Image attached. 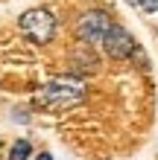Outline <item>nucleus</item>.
Returning <instances> with one entry per match:
<instances>
[{"label": "nucleus", "mask_w": 158, "mask_h": 160, "mask_svg": "<svg viewBox=\"0 0 158 160\" xmlns=\"http://www.w3.org/2000/svg\"><path fill=\"white\" fill-rule=\"evenodd\" d=\"M82 99H85V84L76 76H56L38 90L35 105L50 108V111H64V108L79 105Z\"/></svg>", "instance_id": "obj_1"}, {"label": "nucleus", "mask_w": 158, "mask_h": 160, "mask_svg": "<svg viewBox=\"0 0 158 160\" xmlns=\"http://www.w3.org/2000/svg\"><path fill=\"white\" fill-rule=\"evenodd\" d=\"M18 26H21V32L30 38L32 44H50L56 38V18L50 9H44V6H35V9H26V12L18 18Z\"/></svg>", "instance_id": "obj_2"}, {"label": "nucleus", "mask_w": 158, "mask_h": 160, "mask_svg": "<svg viewBox=\"0 0 158 160\" xmlns=\"http://www.w3.org/2000/svg\"><path fill=\"white\" fill-rule=\"evenodd\" d=\"M111 23L114 21H111V15L106 9H88L76 21V38L82 44H88V47H97V44H103V38L108 35Z\"/></svg>", "instance_id": "obj_3"}, {"label": "nucleus", "mask_w": 158, "mask_h": 160, "mask_svg": "<svg viewBox=\"0 0 158 160\" xmlns=\"http://www.w3.org/2000/svg\"><path fill=\"white\" fill-rule=\"evenodd\" d=\"M103 50L111 61H129L132 58V52L138 50V41H135V35L126 29V26H120V23H111V29L108 35L103 38Z\"/></svg>", "instance_id": "obj_4"}, {"label": "nucleus", "mask_w": 158, "mask_h": 160, "mask_svg": "<svg viewBox=\"0 0 158 160\" xmlns=\"http://www.w3.org/2000/svg\"><path fill=\"white\" fill-rule=\"evenodd\" d=\"M70 73L73 76H91V73H97L100 70V58H97V52H94V47H88V44H82L76 50H70Z\"/></svg>", "instance_id": "obj_5"}, {"label": "nucleus", "mask_w": 158, "mask_h": 160, "mask_svg": "<svg viewBox=\"0 0 158 160\" xmlns=\"http://www.w3.org/2000/svg\"><path fill=\"white\" fill-rule=\"evenodd\" d=\"M30 157H32L30 140H15L12 148H9V160H30Z\"/></svg>", "instance_id": "obj_6"}, {"label": "nucleus", "mask_w": 158, "mask_h": 160, "mask_svg": "<svg viewBox=\"0 0 158 160\" xmlns=\"http://www.w3.org/2000/svg\"><path fill=\"white\" fill-rule=\"evenodd\" d=\"M138 6L144 12H158V0H138Z\"/></svg>", "instance_id": "obj_7"}, {"label": "nucleus", "mask_w": 158, "mask_h": 160, "mask_svg": "<svg viewBox=\"0 0 158 160\" xmlns=\"http://www.w3.org/2000/svg\"><path fill=\"white\" fill-rule=\"evenodd\" d=\"M35 160H53V154H47V152H44V154H38Z\"/></svg>", "instance_id": "obj_8"}, {"label": "nucleus", "mask_w": 158, "mask_h": 160, "mask_svg": "<svg viewBox=\"0 0 158 160\" xmlns=\"http://www.w3.org/2000/svg\"><path fill=\"white\" fill-rule=\"evenodd\" d=\"M0 146H3V140H0Z\"/></svg>", "instance_id": "obj_9"}]
</instances>
